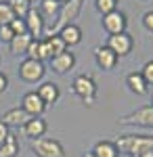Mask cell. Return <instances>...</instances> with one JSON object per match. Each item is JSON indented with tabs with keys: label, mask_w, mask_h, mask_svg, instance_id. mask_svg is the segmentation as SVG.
Segmentation results:
<instances>
[{
	"label": "cell",
	"mask_w": 153,
	"mask_h": 157,
	"mask_svg": "<svg viewBox=\"0 0 153 157\" xmlns=\"http://www.w3.org/2000/svg\"><path fill=\"white\" fill-rule=\"evenodd\" d=\"M82 9V0H69L65 4H61V11H59V23L67 25L71 23V19L78 17V13Z\"/></svg>",
	"instance_id": "9a60e30c"
},
{
	"label": "cell",
	"mask_w": 153,
	"mask_h": 157,
	"mask_svg": "<svg viewBox=\"0 0 153 157\" xmlns=\"http://www.w3.org/2000/svg\"><path fill=\"white\" fill-rule=\"evenodd\" d=\"M19 155V140L13 132L4 138V143L0 145V157H17Z\"/></svg>",
	"instance_id": "d6986e66"
},
{
	"label": "cell",
	"mask_w": 153,
	"mask_h": 157,
	"mask_svg": "<svg viewBox=\"0 0 153 157\" xmlns=\"http://www.w3.org/2000/svg\"><path fill=\"white\" fill-rule=\"evenodd\" d=\"M27 2H29V4H32V2H36V0H27Z\"/></svg>",
	"instance_id": "8d00e7d4"
},
{
	"label": "cell",
	"mask_w": 153,
	"mask_h": 157,
	"mask_svg": "<svg viewBox=\"0 0 153 157\" xmlns=\"http://www.w3.org/2000/svg\"><path fill=\"white\" fill-rule=\"evenodd\" d=\"M27 120H29V115H27L21 107L9 109V111H6V113H2V117H0V121H2L6 128H11V126H23Z\"/></svg>",
	"instance_id": "2e32d148"
},
{
	"label": "cell",
	"mask_w": 153,
	"mask_h": 157,
	"mask_svg": "<svg viewBox=\"0 0 153 157\" xmlns=\"http://www.w3.org/2000/svg\"><path fill=\"white\" fill-rule=\"evenodd\" d=\"M50 65H53V71L57 73H67L69 69H73L76 65V55L71 50H65L57 57H50Z\"/></svg>",
	"instance_id": "8fae6325"
},
{
	"label": "cell",
	"mask_w": 153,
	"mask_h": 157,
	"mask_svg": "<svg viewBox=\"0 0 153 157\" xmlns=\"http://www.w3.org/2000/svg\"><path fill=\"white\" fill-rule=\"evenodd\" d=\"M92 153L96 157H120V151H118V147H116L113 140H99L94 145Z\"/></svg>",
	"instance_id": "ac0fdd59"
},
{
	"label": "cell",
	"mask_w": 153,
	"mask_h": 157,
	"mask_svg": "<svg viewBox=\"0 0 153 157\" xmlns=\"http://www.w3.org/2000/svg\"><path fill=\"white\" fill-rule=\"evenodd\" d=\"M9 27L13 29V34L15 36H21V34H27V25H25V19H13L11 23H9Z\"/></svg>",
	"instance_id": "484cf974"
},
{
	"label": "cell",
	"mask_w": 153,
	"mask_h": 157,
	"mask_svg": "<svg viewBox=\"0 0 153 157\" xmlns=\"http://www.w3.org/2000/svg\"><path fill=\"white\" fill-rule=\"evenodd\" d=\"M15 19V15H13V9L11 4L4 0V2H0V25H9Z\"/></svg>",
	"instance_id": "d4e9b609"
},
{
	"label": "cell",
	"mask_w": 153,
	"mask_h": 157,
	"mask_svg": "<svg viewBox=\"0 0 153 157\" xmlns=\"http://www.w3.org/2000/svg\"><path fill=\"white\" fill-rule=\"evenodd\" d=\"M9 4H11L13 15H15L17 19H25L27 13L32 11V4H29L27 0H9Z\"/></svg>",
	"instance_id": "603a6c76"
},
{
	"label": "cell",
	"mask_w": 153,
	"mask_h": 157,
	"mask_svg": "<svg viewBox=\"0 0 153 157\" xmlns=\"http://www.w3.org/2000/svg\"><path fill=\"white\" fill-rule=\"evenodd\" d=\"M25 25H27V34L34 38V40H40V36H42L44 29H46V21H44V17L40 15L38 9H32V11L27 13Z\"/></svg>",
	"instance_id": "9c48e42d"
},
{
	"label": "cell",
	"mask_w": 153,
	"mask_h": 157,
	"mask_svg": "<svg viewBox=\"0 0 153 157\" xmlns=\"http://www.w3.org/2000/svg\"><path fill=\"white\" fill-rule=\"evenodd\" d=\"M151 105H153V98H151Z\"/></svg>",
	"instance_id": "74e56055"
},
{
	"label": "cell",
	"mask_w": 153,
	"mask_h": 157,
	"mask_svg": "<svg viewBox=\"0 0 153 157\" xmlns=\"http://www.w3.org/2000/svg\"><path fill=\"white\" fill-rule=\"evenodd\" d=\"M40 15L44 17V21L46 19H55V17H59V11H61V2L59 0H40Z\"/></svg>",
	"instance_id": "ffe728a7"
},
{
	"label": "cell",
	"mask_w": 153,
	"mask_h": 157,
	"mask_svg": "<svg viewBox=\"0 0 153 157\" xmlns=\"http://www.w3.org/2000/svg\"><path fill=\"white\" fill-rule=\"evenodd\" d=\"M126 86L130 88V92H134V94H147V90H149V84L145 82V78L141 75V71H132L128 73V78H126Z\"/></svg>",
	"instance_id": "e0dca14e"
},
{
	"label": "cell",
	"mask_w": 153,
	"mask_h": 157,
	"mask_svg": "<svg viewBox=\"0 0 153 157\" xmlns=\"http://www.w3.org/2000/svg\"><path fill=\"white\" fill-rule=\"evenodd\" d=\"M143 27L153 34V11H147L145 15H143Z\"/></svg>",
	"instance_id": "f546056e"
},
{
	"label": "cell",
	"mask_w": 153,
	"mask_h": 157,
	"mask_svg": "<svg viewBox=\"0 0 153 157\" xmlns=\"http://www.w3.org/2000/svg\"><path fill=\"white\" fill-rule=\"evenodd\" d=\"M27 59H34V61H40V40H32L29 46H27Z\"/></svg>",
	"instance_id": "4316f807"
},
{
	"label": "cell",
	"mask_w": 153,
	"mask_h": 157,
	"mask_svg": "<svg viewBox=\"0 0 153 157\" xmlns=\"http://www.w3.org/2000/svg\"><path fill=\"white\" fill-rule=\"evenodd\" d=\"M34 38L29 36V34H21V36H15L9 42V48H11L13 55H25L27 52V46H29V42H32Z\"/></svg>",
	"instance_id": "44dd1931"
},
{
	"label": "cell",
	"mask_w": 153,
	"mask_h": 157,
	"mask_svg": "<svg viewBox=\"0 0 153 157\" xmlns=\"http://www.w3.org/2000/svg\"><path fill=\"white\" fill-rule=\"evenodd\" d=\"M9 132H11V130H9V128H6V126H4V124L0 121V145L4 143V138L9 136Z\"/></svg>",
	"instance_id": "d6a6232c"
},
{
	"label": "cell",
	"mask_w": 153,
	"mask_h": 157,
	"mask_svg": "<svg viewBox=\"0 0 153 157\" xmlns=\"http://www.w3.org/2000/svg\"><path fill=\"white\" fill-rule=\"evenodd\" d=\"M21 130H23V134L29 140H34V138L44 136V132H46V121L42 120V117H29V120L21 126Z\"/></svg>",
	"instance_id": "7c38bea8"
},
{
	"label": "cell",
	"mask_w": 153,
	"mask_h": 157,
	"mask_svg": "<svg viewBox=\"0 0 153 157\" xmlns=\"http://www.w3.org/2000/svg\"><path fill=\"white\" fill-rule=\"evenodd\" d=\"M29 145H32V151L38 157H65V149L57 138L40 136V138H34Z\"/></svg>",
	"instance_id": "7a4b0ae2"
},
{
	"label": "cell",
	"mask_w": 153,
	"mask_h": 157,
	"mask_svg": "<svg viewBox=\"0 0 153 157\" xmlns=\"http://www.w3.org/2000/svg\"><path fill=\"white\" fill-rule=\"evenodd\" d=\"M124 124H134V126H147V128H153V105L149 107H143V109H136L128 115L122 117Z\"/></svg>",
	"instance_id": "30bf717a"
},
{
	"label": "cell",
	"mask_w": 153,
	"mask_h": 157,
	"mask_svg": "<svg viewBox=\"0 0 153 157\" xmlns=\"http://www.w3.org/2000/svg\"><path fill=\"white\" fill-rule=\"evenodd\" d=\"M59 36H61V40L65 42V46L69 48V46H76V44L82 42V29H80L76 23H67V25L61 27Z\"/></svg>",
	"instance_id": "5bb4252c"
},
{
	"label": "cell",
	"mask_w": 153,
	"mask_h": 157,
	"mask_svg": "<svg viewBox=\"0 0 153 157\" xmlns=\"http://www.w3.org/2000/svg\"><path fill=\"white\" fill-rule=\"evenodd\" d=\"M46 46H48V50H50V57H57V55H61V52H65V50H67V46H65V42L61 40L59 34L48 36L46 38Z\"/></svg>",
	"instance_id": "7402d4cb"
},
{
	"label": "cell",
	"mask_w": 153,
	"mask_h": 157,
	"mask_svg": "<svg viewBox=\"0 0 153 157\" xmlns=\"http://www.w3.org/2000/svg\"><path fill=\"white\" fill-rule=\"evenodd\" d=\"M101 23H103V29H105L109 36H116V34H124V32H126V27H128V17L122 11H113V13L103 15Z\"/></svg>",
	"instance_id": "5b68a950"
},
{
	"label": "cell",
	"mask_w": 153,
	"mask_h": 157,
	"mask_svg": "<svg viewBox=\"0 0 153 157\" xmlns=\"http://www.w3.org/2000/svg\"><path fill=\"white\" fill-rule=\"evenodd\" d=\"M21 109H23L25 113L29 115V117H40L44 111H46V105H44V101L38 97V92H27L21 101Z\"/></svg>",
	"instance_id": "ba28073f"
},
{
	"label": "cell",
	"mask_w": 153,
	"mask_h": 157,
	"mask_svg": "<svg viewBox=\"0 0 153 157\" xmlns=\"http://www.w3.org/2000/svg\"><path fill=\"white\" fill-rule=\"evenodd\" d=\"M50 59V50L46 46V40H40V61Z\"/></svg>",
	"instance_id": "4dcf8cb0"
},
{
	"label": "cell",
	"mask_w": 153,
	"mask_h": 157,
	"mask_svg": "<svg viewBox=\"0 0 153 157\" xmlns=\"http://www.w3.org/2000/svg\"><path fill=\"white\" fill-rule=\"evenodd\" d=\"M71 86H73V92L82 98L86 105H92L94 103V98H96V82L90 75H78Z\"/></svg>",
	"instance_id": "3957f363"
},
{
	"label": "cell",
	"mask_w": 153,
	"mask_h": 157,
	"mask_svg": "<svg viewBox=\"0 0 153 157\" xmlns=\"http://www.w3.org/2000/svg\"><path fill=\"white\" fill-rule=\"evenodd\" d=\"M44 63L42 61H34V59H25L21 61L19 65V75L23 82H29V84H36L44 78Z\"/></svg>",
	"instance_id": "277c9868"
},
{
	"label": "cell",
	"mask_w": 153,
	"mask_h": 157,
	"mask_svg": "<svg viewBox=\"0 0 153 157\" xmlns=\"http://www.w3.org/2000/svg\"><path fill=\"white\" fill-rule=\"evenodd\" d=\"M107 46L113 50L118 57H126V55H130V52H132V48H134V40H132V36H130L128 32H124V34L109 36Z\"/></svg>",
	"instance_id": "8992f818"
},
{
	"label": "cell",
	"mask_w": 153,
	"mask_h": 157,
	"mask_svg": "<svg viewBox=\"0 0 153 157\" xmlns=\"http://www.w3.org/2000/svg\"><path fill=\"white\" fill-rule=\"evenodd\" d=\"M13 38H15V34H13V29L9 27V25H0V42H11Z\"/></svg>",
	"instance_id": "f1b7e54d"
},
{
	"label": "cell",
	"mask_w": 153,
	"mask_h": 157,
	"mask_svg": "<svg viewBox=\"0 0 153 157\" xmlns=\"http://www.w3.org/2000/svg\"><path fill=\"white\" fill-rule=\"evenodd\" d=\"M113 143H116L120 153L139 157L143 151L153 149V136H147V134H122L118 140H113Z\"/></svg>",
	"instance_id": "6da1fadb"
},
{
	"label": "cell",
	"mask_w": 153,
	"mask_h": 157,
	"mask_svg": "<svg viewBox=\"0 0 153 157\" xmlns=\"http://www.w3.org/2000/svg\"><path fill=\"white\" fill-rule=\"evenodd\" d=\"M82 157H96V155H94L92 151H86V153H84V155H82Z\"/></svg>",
	"instance_id": "e575fe53"
},
{
	"label": "cell",
	"mask_w": 153,
	"mask_h": 157,
	"mask_svg": "<svg viewBox=\"0 0 153 157\" xmlns=\"http://www.w3.org/2000/svg\"><path fill=\"white\" fill-rule=\"evenodd\" d=\"M141 75L145 78V82L151 86L153 84V61H147L145 65H143V71H141Z\"/></svg>",
	"instance_id": "83f0119b"
},
{
	"label": "cell",
	"mask_w": 153,
	"mask_h": 157,
	"mask_svg": "<svg viewBox=\"0 0 153 157\" xmlns=\"http://www.w3.org/2000/svg\"><path fill=\"white\" fill-rule=\"evenodd\" d=\"M6 88H9V78H6V73L0 71V94H2Z\"/></svg>",
	"instance_id": "1f68e13d"
},
{
	"label": "cell",
	"mask_w": 153,
	"mask_h": 157,
	"mask_svg": "<svg viewBox=\"0 0 153 157\" xmlns=\"http://www.w3.org/2000/svg\"><path fill=\"white\" fill-rule=\"evenodd\" d=\"M94 6L101 15H107V13L118 11V0H94Z\"/></svg>",
	"instance_id": "cb8c5ba5"
},
{
	"label": "cell",
	"mask_w": 153,
	"mask_h": 157,
	"mask_svg": "<svg viewBox=\"0 0 153 157\" xmlns=\"http://www.w3.org/2000/svg\"><path fill=\"white\" fill-rule=\"evenodd\" d=\"M94 61H96V65H99L101 69L109 71V69H113V67L118 65L120 57L109 48L107 44H101V46H96V48H94Z\"/></svg>",
	"instance_id": "52a82bcc"
},
{
	"label": "cell",
	"mask_w": 153,
	"mask_h": 157,
	"mask_svg": "<svg viewBox=\"0 0 153 157\" xmlns=\"http://www.w3.org/2000/svg\"><path fill=\"white\" fill-rule=\"evenodd\" d=\"M38 97L44 101V105H55L57 101H59V97H61V90H59V86L55 84V82H44V84H40L38 86Z\"/></svg>",
	"instance_id": "4fadbf2b"
},
{
	"label": "cell",
	"mask_w": 153,
	"mask_h": 157,
	"mask_svg": "<svg viewBox=\"0 0 153 157\" xmlns=\"http://www.w3.org/2000/svg\"><path fill=\"white\" fill-rule=\"evenodd\" d=\"M59 2H61V4H65V2H69V0H59Z\"/></svg>",
	"instance_id": "d590c367"
},
{
	"label": "cell",
	"mask_w": 153,
	"mask_h": 157,
	"mask_svg": "<svg viewBox=\"0 0 153 157\" xmlns=\"http://www.w3.org/2000/svg\"><path fill=\"white\" fill-rule=\"evenodd\" d=\"M139 157H153V149H149V151H143Z\"/></svg>",
	"instance_id": "836d02e7"
}]
</instances>
